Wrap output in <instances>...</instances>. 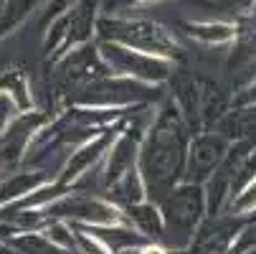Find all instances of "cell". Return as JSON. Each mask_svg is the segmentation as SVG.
Segmentation results:
<instances>
[{
  "instance_id": "1",
  "label": "cell",
  "mask_w": 256,
  "mask_h": 254,
  "mask_svg": "<svg viewBox=\"0 0 256 254\" xmlns=\"http://www.w3.org/2000/svg\"><path fill=\"white\" fill-rule=\"evenodd\" d=\"M180 168V148L175 140V130L172 122H160L158 130L148 137L142 148V180L152 186H162L170 180V175H175Z\"/></svg>"
},
{
  "instance_id": "2",
  "label": "cell",
  "mask_w": 256,
  "mask_h": 254,
  "mask_svg": "<svg viewBox=\"0 0 256 254\" xmlns=\"http://www.w3.org/2000/svg\"><path fill=\"white\" fill-rule=\"evenodd\" d=\"M48 213H58V216H74L82 221H92V224H120L122 216L112 203H104L96 198H84V196H74V198H61L58 203L48 206Z\"/></svg>"
},
{
  "instance_id": "3",
  "label": "cell",
  "mask_w": 256,
  "mask_h": 254,
  "mask_svg": "<svg viewBox=\"0 0 256 254\" xmlns=\"http://www.w3.org/2000/svg\"><path fill=\"white\" fill-rule=\"evenodd\" d=\"M196 208H198V191L186 188L178 191L168 198L165 206V216H168V226L170 229H180V226H190L196 221Z\"/></svg>"
},
{
  "instance_id": "4",
  "label": "cell",
  "mask_w": 256,
  "mask_h": 254,
  "mask_svg": "<svg viewBox=\"0 0 256 254\" xmlns=\"http://www.w3.org/2000/svg\"><path fill=\"white\" fill-rule=\"evenodd\" d=\"M109 140H112V135L104 132V135L94 137L92 142H86V145H84L82 150H76L74 155H71V160H68V165H66V170H64V178H61L64 183H68V180H74V178L84 175V173L92 168V163H94V160H99V155L106 150Z\"/></svg>"
},
{
  "instance_id": "5",
  "label": "cell",
  "mask_w": 256,
  "mask_h": 254,
  "mask_svg": "<svg viewBox=\"0 0 256 254\" xmlns=\"http://www.w3.org/2000/svg\"><path fill=\"white\" fill-rule=\"evenodd\" d=\"M137 155V140L132 137V132H124L109 150V165H106V183H114L117 178H122L127 170H132Z\"/></svg>"
},
{
  "instance_id": "6",
  "label": "cell",
  "mask_w": 256,
  "mask_h": 254,
  "mask_svg": "<svg viewBox=\"0 0 256 254\" xmlns=\"http://www.w3.org/2000/svg\"><path fill=\"white\" fill-rule=\"evenodd\" d=\"M109 51H114V56H117L114 64H117L120 71L140 74V77H144V79H160V77H165V66L158 64L155 59H152V61H150V59H142V56H137V51L130 54V49H109Z\"/></svg>"
},
{
  "instance_id": "7",
  "label": "cell",
  "mask_w": 256,
  "mask_h": 254,
  "mask_svg": "<svg viewBox=\"0 0 256 254\" xmlns=\"http://www.w3.org/2000/svg\"><path fill=\"white\" fill-rule=\"evenodd\" d=\"M41 183H44V175L41 173H20L13 180H8V183L0 186V203L16 201V198L30 193L36 186H41Z\"/></svg>"
},
{
  "instance_id": "8",
  "label": "cell",
  "mask_w": 256,
  "mask_h": 254,
  "mask_svg": "<svg viewBox=\"0 0 256 254\" xmlns=\"http://www.w3.org/2000/svg\"><path fill=\"white\" fill-rule=\"evenodd\" d=\"M130 219L137 224L140 231H144L148 236H158L162 231V216L150 203H134V206H130Z\"/></svg>"
},
{
  "instance_id": "9",
  "label": "cell",
  "mask_w": 256,
  "mask_h": 254,
  "mask_svg": "<svg viewBox=\"0 0 256 254\" xmlns=\"http://www.w3.org/2000/svg\"><path fill=\"white\" fill-rule=\"evenodd\" d=\"M190 36H196V39L200 41H213V44H221V41H228L234 36V28L231 26H224V23H216V26H190Z\"/></svg>"
},
{
  "instance_id": "10",
  "label": "cell",
  "mask_w": 256,
  "mask_h": 254,
  "mask_svg": "<svg viewBox=\"0 0 256 254\" xmlns=\"http://www.w3.org/2000/svg\"><path fill=\"white\" fill-rule=\"evenodd\" d=\"M16 244L28 251V254H58V246L51 244L46 236H38V234H26V236H18Z\"/></svg>"
},
{
  "instance_id": "11",
  "label": "cell",
  "mask_w": 256,
  "mask_h": 254,
  "mask_svg": "<svg viewBox=\"0 0 256 254\" xmlns=\"http://www.w3.org/2000/svg\"><path fill=\"white\" fill-rule=\"evenodd\" d=\"M10 120H13V102L0 94V135L10 127Z\"/></svg>"
},
{
  "instance_id": "12",
  "label": "cell",
  "mask_w": 256,
  "mask_h": 254,
  "mask_svg": "<svg viewBox=\"0 0 256 254\" xmlns=\"http://www.w3.org/2000/svg\"><path fill=\"white\" fill-rule=\"evenodd\" d=\"M140 254H168V251L162 246H158V244H148V246L140 249Z\"/></svg>"
}]
</instances>
